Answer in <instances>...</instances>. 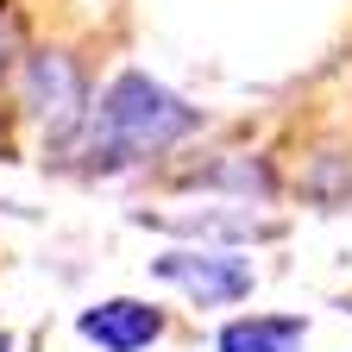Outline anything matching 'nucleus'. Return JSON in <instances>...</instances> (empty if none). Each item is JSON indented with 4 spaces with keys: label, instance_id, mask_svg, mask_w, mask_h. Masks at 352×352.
<instances>
[{
    "label": "nucleus",
    "instance_id": "f03ea898",
    "mask_svg": "<svg viewBox=\"0 0 352 352\" xmlns=\"http://www.w3.org/2000/svg\"><path fill=\"white\" fill-rule=\"evenodd\" d=\"M151 277L170 283V289H183L195 308H227V302H245L258 271H252V258L227 252V245H183V252H164L151 258Z\"/></svg>",
    "mask_w": 352,
    "mask_h": 352
},
{
    "label": "nucleus",
    "instance_id": "1a4fd4ad",
    "mask_svg": "<svg viewBox=\"0 0 352 352\" xmlns=\"http://www.w3.org/2000/svg\"><path fill=\"white\" fill-rule=\"evenodd\" d=\"M346 315H352V302H346Z\"/></svg>",
    "mask_w": 352,
    "mask_h": 352
},
{
    "label": "nucleus",
    "instance_id": "20e7f679",
    "mask_svg": "<svg viewBox=\"0 0 352 352\" xmlns=\"http://www.w3.org/2000/svg\"><path fill=\"white\" fill-rule=\"evenodd\" d=\"M76 333L95 340L101 352H145V346L164 340V308L139 302V296H107V302L76 315Z\"/></svg>",
    "mask_w": 352,
    "mask_h": 352
},
{
    "label": "nucleus",
    "instance_id": "f257e3e1",
    "mask_svg": "<svg viewBox=\"0 0 352 352\" xmlns=\"http://www.w3.org/2000/svg\"><path fill=\"white\" fill-rule=\"evenodd\" d=\"M201 126V113L170 95V88L145 69H120L107 82V95L95 107V164L101 170H120V164H139V157H157L170 151L176 139H189Z\"/></svg>",
    "mask_w": 352,
    "mask_h": 352
},
{
    "label": "nucleus",
    "instance_id": "423d86ee",
    "mask_svg": "<svg viewBox=\"0 0 352 352\" xmlns=\"http://www.w3.org/2000/svg\"><path fill=\"white\" fill-rule=\"evenodd\" d=\"M308 321L302 315H239L214 333V352H302Z\"/></svg>",
    "mask_w": 352,
    "mask_h": 352
},
{
    "label": "nucleus",
    "instance_id": "6e6552de",
    "mask_svg": "<svg viewBox=\"0 0 352 352\" xmlns=\"http://www.w3.org/2000/svg\"><path fill=\"white\" fill-rule=\"evenodd\" d=\"M0 352H7V333H0Z\"/></svg>",
    "mask_w": 352,
    "mask_h": 352
},
{
    "label": "nucleus",
    "instance_id": "0eeeda50",
    "mask_svg": "<svg viewBox=\"0 0 352 352\" xmlns=\"http://www.w3.org/2000/svg\"><path fill=\"white\" fill-rule=\"evenodd\" d=\"M0 51H7V19H0Z\"/></svg>",
    "mask_w": 352,
    "mask_h": 352
},
{
    "label": "nucleus",
    "instance_id": "39448f33",
    "mask_svg": "<svg viewBox=\"0 0 352 352\" xmlns=\"http://www.w3.org/2000/svg\"><path fill=\"white\" fill-rule=\"evenodd\" d=\"M139 227H157V233H189V239H277L283 220L271 214H252V208H183V214H132Z\"/></svg>",
    "mask_w": 352,
    "mask_h": 352
},
{
    "label": "nucleus",
    "instance_id": "7ed1b4c3",
    "mask_svg": "<svg viewBox=\"0 0 352 352\" xmlns=\"http://www.w3.org/2000/svg\"><path fill=\"white\" fill-rule=\"evenodd\" d=\"M25 107L32 120L51 132V139H63V132L82 126L88 113V82H82V63L63 57V51H38L25 63Z\"/></svg>",
    "mask_w": 352,
    "mask_h": 352
}]
</instances>
